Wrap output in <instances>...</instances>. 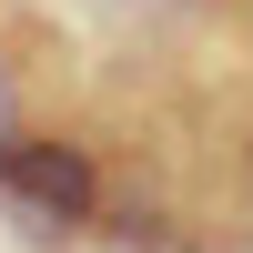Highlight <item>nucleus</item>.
Wrapping results in <instances>:
<instances>
[{"label": "nucleus", "mask_w": 253, "mask_h": 253, "mask_svg": "<svg viewBox=\"0 0 253 253\" xmlns=\"http://www.w3.org/2000/svg\"><path fill=\"white\" fill-rule=\"evenodd\" d=\"M0 193L31 223H81L91 213V162L61 152V142H10V152H0Z\"/></svg>", "instance_id": "nucleus-1"}, {"label": "nucleus", "mask_w": 253, "mask_h": 253, "mask_svg": "<svg viewBox=\"0 0 253 253\" xmlns=\"http://www.w3.org/2000/svg\"><path fill=\"white\" fill-rule=\"evenodd\" d=\"M10 142H20V81L0 71V152H10Z\"/></svg>", "instance_id": "nucleus-2"}]
</instances>
